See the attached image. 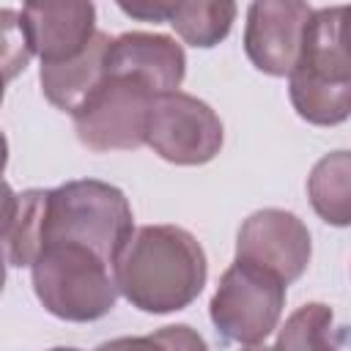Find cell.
<instances>
[{
	"label": "cell",
	"instance_id": "cell-19",
	"mask_svg": "<svg viewBox=\"0 0 351 351\" xmlns=\"http://www.w3.org/2000/svg\"><path fill=\"white\" fill-rule=\"evenodd\" d=\"M16 206H19V195L0 178V250H3V241L11 230V225H14Z\"/></svg>",
	"mask_w": 351,
	"mask_h": 351
},
{
	"label": "cell",
	"instance_id": "cell-23",
	"mask_svg": "<svg viewBox=\"0 0 351 351\" xmlns=\"http://www.w3.org/2000/svg\"><path fill=\"white\" fill-rule=\"evenodd\" d=\"M241 351H274V348H269V346H261V343H255V346H244Z\"/></svg>",
	"mask_w": 351,
	"mask_h": 351
},
{
	"label": "cell",
	"instance_id": "cell-3",
	"mask_svg": "<svg viewBox=\"0 0 351 351\" xmlns=\"http://www.w3.org/2000/svg\"><path fill=\"white\" fill-rule=\"evenodd\" d=\"M343 22L346 5L313 11L299 60L288 74L291 104L313 126H337L351 112V66Z\"/></svg>",
	"mask_w": 351,
	"mask_h": 351
},
{
	"label": "cell",
	"instance_id": "cell-7",
	"mask_svg": "<svg viewBox=\"0 0 351 351\" xmlns=\"http://www.w3.org/2000/svg\"><path fill=\"white\" fill-rule=\"evenodd\" d=\"M222 140V121L203 99L184 90L154 96L145 145L165 162L184 167L206 165L219 154Z\"/></svg>",
	"mask_w": 351,
	"mask_h": 351
},
{
	"label": "cell",
	"instance_id": "cell-11",
	"mask_svg": "<svg viewBox=\"0 0 351 351\" xmlns=\"http://www.w3.org/2000/svg\"><path fill=\"white\" fill-rule=\"evenodd\" d=\"M19 14L41 66L71 60L96 36L93 3H27Z\"/></svg>",
	"mask_w": 351,
	"mask_h": 351
},
{
	"label": "cell",
	"instance_id": "cell-13",
	"mask_svg": "<svg viewBox=\"0 0 351 351\" xmlns=\"http://www.w3.org/2000/svg\"><path fill=\"white\" fill-rule=\"evenodd\" d=\"M307 197L315 214L337 228L351 222V156L348 151L326 154L307 178Z\"/></svg>",
	"mask_w": 351,
	"mask_h": 351
},
{
	"label": "cell",
	"instance_id": "cell-9",
	"mask_svg": "<svg viewBox=\"0 0 351 351\" xmlns=\"http://www.w3.org/2000/svg\"><path fill=\"white\" fill-rule=\"evenodd\" d=\"M313 8L296 0H258L247 8L244 52L269 77H288L299 60Z\"/></svg>",
	"mask_w": 351,
	"mask_h": 351
},
{
	"label": "cell",
	"instance_id": "cell-14",
	"mask_svg": "<svg viewBox=\"0 0 351 351\" xmlns=\"http://www.w3.org/2000/svg\"><path fill=\"white\" fill-rule=\"evenodd\" d=\"M343 326L335 324V313L324 302H307L296 307L277 332L274 351H340Z\"/></svg>",
	"mask_w": 351,
	"mask_h": 351
},
{
	"label": "cell",
	"instance_id": "cell-1",
	"mask_svg": "<svg viewBox=\"0 0 351 351\" xmlns=\"http://www.w3.org/2000/svg\"><path fill=\"white\" fill-rule=\"evenodd\" d=\"M208 277L200 241L178 225H143L112 263L118 293L137 310L165 315L189 307Z\"/></svg>",
	"mask_w": 351,
	"mask_h": 351
},
{
	"label": "cell",
	"instance_id": "cell-16",
	"mask_svg": "<svg viewBox=\"0 0 351 351\" xmlns=\"http://www.w3.org/2000/svg\"><path fill=\"white\" fill-rule=\"evenodd\" d=\"M33 58L22 14L14 8H0V77L8 82L19 77Z\"/></svg>",
	"mask_w": 351,
	"mask_h": 351
},
{
	"label": "cell",
	"instance_id": "cell-18",
	"mask_svg": "<svg viewBox=\"0 0 351 351\" xmlns=\"http://www.w3.org/2000/svg\"><path fill=\"white\" fill-rule=\"evenodd\" d=\"M123 14L143 19V22H165L167 19V8L170 0H140V3H121L118 5Z\"/></svg>",
	"mask_w": 351,
	"mask_h": 351
},
{
	"label": "cell",
	"instance_id": "cell-22",
	"mask_svg": "<svg viewBox=\"0 0 351 351\" xmlns=\"http://www.w3.org/2000/svg\"><path fill=\"white\" fill-rule=\"evenodd\" d=\"M3 285H5V255L0 250V293H3Z\"/></svg>",
	"mask_w": 351,
	"mask_h": 351
},
{
	"label": "cell",
	"instance_id": "cell-5",
	"mask_svg": "<svg viewBox=\"0 0 351 351\" xmlns=\"http://www.w3.org/2000/svg\"><path fill=\"white\" fill-rule=\"evenodd\" d=\"M285 288L277 274L236 258L222 271L211 296V324L228 343H263L280 324Z\"/></svg>",
	"mask_w": 351,
	"mask_h": 351
},
{
	"label": "cell",
	"instance_id": "cell-6",
	"mask_svg": "<svg viewBox=\"0 0 351 351\" xmlns=\"http://www.w3.org/2000/svg\"><path fill=\"white\" fill-rule=\"evenodd\" d=\"M154 93L132 77L104 74L101 85L71 112L80 143L96 154L145 145Z\"/></svg>",
	"mask_w": 351,
	"mask_h": 351
},
{
	"label": "cell",
	"instance_id": "cell-21",
	"mask_svg": "<svg viewBox=\"0 0 351 351\" xmlns=\"http://www.w3.org/2000/svg\"><path fill=\"white\" fill-rule=\"evenodd\" d=\"M5 165H8V140H5V134L0 132V176H3Z\"/></svg>",
	"mask_w": 351,
	"mask_h": 351
},
{
	"label": "cell",
	"instance_id": "cell-20",
	"mask_svg": "<svg viewBox=\"0 0 351 351\" xmlns=\"http://www.w3.org/2000/svg\"><path fill=\"white\" fill-rule=\"evenodd\" d=\"M96 351H165V348L154 335H145V337H115L101 343Z\"/></svg>",
	"mask_w": 351,
	"mask_h": 351
},
{
	"label": "cell",
	"instance_id": "cell-8",
	"mask_svg": "<svg viewBox=\"0 0 351 351\" xmlns=\"http://www.w3.org/2000/svg\"><path fill=\"white\" fill-rule=\"evenodd\" d=\"M313 241L307 225L282 208L250 214L236 239V258L277 274L285 285L299 280L310 263Z\"/></svg>",
	"mask_w": 351,
	"mask_h": 351
},
{
	"label": "cell",
	"instance_id": "cell-15",
	"mask_svg": "<svg viewBox=\"0 0 351 351\" xmlns=\"http://www.w3.org/2000/svg\"><path fill=\"white\" fill-rule=\"evenodd\" d=\"M236 19V3L230 0H195V3H170L167 19L173 30L189 47H217L228 38L230 25Z\"/></svg>",
	"mask_w": 351,
	"mask_h": 351
},
{
	"label": "cell",
	"instance_id": "cell-4",
	"mask_svg": "<svg viewBox=\"0 0 351 351\" xmlns=\"http://www.w3.org/2000/svg\"><path fill=\"white\" fill-rule=\"evenodd\" d=\"M30 277L44 310L60 321H99L118 299L112 266L80 244L55 241L41 247L30 263Z\"/></svg>",
	"mask_w": 351,
	"mask_h": 351
},
{
	"label": "cell",
	"instance_id": "cell-17",
	"mask_svg": "<svg viewBox=\"0 0 351 351\" xmlns=\"http://www.w3.org/2000/svg\"><path fill=\"white\" fill-rule=\"evenodd\" d=\"M154 337L162 343L165 351H208L206 340L197 335V329L186 326V324H176V326H165L159 332H154Z\"/></svg>",
	"mask_w": 351,
	"mask_h": 351
},
{
	"label": "cell",
	"instance_id": "cell-12",
	"mask_svg": "<svg viewBox=\"0 0 351 351\" xmlns=\"http://www.w3.org/2000/svg\"><path fill=\"white\" fill-rule=\"evenodd\" d=\"M110 36L99 33L90 38V44L74 55L71 60L63 63H49L41 66L38 80H41V90L47 96V101L63 112H74L104 80V58H107V47H110Z\"/></svg>",
	"mask_w": 351,
	"mask_h": 351
},
{
	"label": "cell",
	"instance_id": "cell-24",
	"mask_svg": "<svg viewBox=\"0 0 351 351\" xmlns=\"http://www.w3.org/2000/svg\"><path fill=\"white\" fill-rule=\"evenodd\" d=\"M3 96H5V80L0 77V104H3Z\"/></svg>",
	"mask_w": 351,
	"mask_h": 351
},
{
	"label": "cell",
	"instance_id": "cell-25",
	"mask_svg": "<svg viewBox=\"0 0 351 351\" xmlns=\"http://www.w3.org/2000/svg\"><path fill=\"white\" fill-rule=\"evenodd\" d=\"M52 351H80V348H52Z\"/></svg>",
	"mask_w": 351,
	"mask_h": 351
},
{
	"label": "cell",
	"instance_id": "cell-10",
	"mask_svg": "<svg viewBox=\"0 0 351 351\" xmlns=\"http://www.w3.org/2000/svg\"><path fill=\"white\" fill-rule=\"evenodd\" d=\"M104 74L132 77L143 82L154 96H162L181 88L186 74V55L181 44L165 33L132 30L110 41Z\"/></svg>",
	"mask_w": 351,
	"mask_h": 351
},
{
	"label": "cell",
	"instance_id": "cell-2",
	"mask_svg": "<svg viewBox=\"0 0 351 351\" xmlns=\"http://www.w3.org/2000/svg\"><path fill=\"white\" fill-rule=\"evenodd\" d=\"M132 230V206L126 195L107 181L77 178L55 189H44L38 252L47 244L66 241L93 250L112 266Z\"/></svg>",
	"mask_w": 351,
	"mask_h": 351
}]
</instances>
